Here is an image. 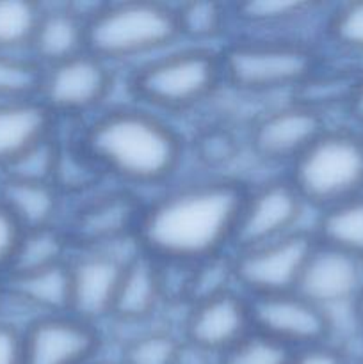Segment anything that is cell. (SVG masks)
<instances>
[{"mask_svg": "<svg viewBox=\"0 0 363 364\" xmlns=\"http://www.w3.org/2000/svg\"><path fill=\"white\" fill-rule=\"evenodd\" d=\"M21 235H23V230L20 228V224L0 203V279L9 272Z\"/></svg>", "mask_w": 363, "mask_h": 364, "instance_id": "4dcf8cb0", "label": "cell"}, {"mask_svg": "<svg viewBox=\"0 0 363 364\" xmlns=\"http://www.w3.org/2000/svg\"><path fill=\"white\" fill-rule=\"evenodd\" d=\"M41 66L28 55L0 52V102L36 96Z\"/></svg>", "mask_w": 363, "mask_h": 364, "instance_id": "4316f807", "label": "cell"}, {"mask_svg": "<svg viewBox=\"0 0 363 364\" xmlns=\"http://www.w3.org/2000/svg\"><path fill=\"white\" fill-rule=\"evenodd\" d=\"M305 206L288 178L265 181L253 191L246 188L233 245L241 251L294 233Z\"/></svg>", "mask_w": 363, "mask_h": 364, "instance_id": "30bf717a", "label": "cell"}, {"mask_svg": "<svg viewBox=\"0 0 363 364\" xmlns=\"http://www.w3.org/2000/svg\"><path fill=\"white\" fill-rule=\"evenodd\" d=\"M0 364H21V329L0 316Z\"/></svg>", "mask_w": 363, "mask_h": 364, "instance_id": "d6a6232c", "label": "cell"}, {"mask_svg": "<svg viewBox=\"0 0 363 364\" xmlns=\"http://www.w3.org/2000/svg\"><path fill=\"white\" fill-rule=\"evenodd\" d=\"M317 4L312 2H248L233 7V16L242 23L255 27H273V25H287L310 16Z\"/></svg>", "mask_w": 363, "mask_h": 364, "instance_id": "83f0119b", "label": "cell"}, {"mask_svg": "<svg viewBox=\"0 0 363 364\" xmlns=\"http://www.w3.org/2000/svg\"><path fill=\"white\" fill-rule=\"evenodd\" d=\"M354 304V313H356V320H358L359 327L363 329V288L359 290L358 297H356V301L352 302Z\"/></svg>", "mask_w": 363, "mask_h": 364, "instance_id": "e575fe53", "label": "cell"}, {"mask_svg": "<svg viewBox=\"0 0 363 364\" xmlns=\"http://www.w3.org/2000/svg\"><path fill=\"white\" fill-rule=\"evenodd\" d=\"M41 11V4L0 0V52L28 55Z\"/></svg>", "mask_w": 363, "mask_h": 364, "instance_id": "cb8c5ba5", "label": "cell"}, {"mask_svg": "<svg viewBox=\"0 0 363 364\" xmlns=\"http://www.w3.org/2000/svg\"><path fill=\"white\" fill-rule=\"evenodd\" d=\"M253 333L249 299L231 288L192 302L185 341L205 354L224 355Z\"/></svg>", "mask_w": 363, "mask_h": 364, "instance_id": "7c38bea8", "label": "cell"}, {"mask_svg": "<svg viewBox=\"0 0 363 364\" xmlns=\"http://www.w3.org/2000/svg\"><path fill=\"white\" fill-rule=\"evenodd\" d=\"M88 364H121V363H107V361H96V359H93V361H89Z\"/></svg>", "mask_w": 363, "mask_h": 364, "instance_id": "8d00e7d4", "label": "cell"}, {"mask_svg": "<svg viewBox=\"0 0 363 364\" xmlns=\"http://www.w3.org/2000/svg\"><path fill=\"white\" fill-rule=\"evenodd\" d=\"M246 188L228 178L194 181L144 205L135 244L159 263L198 265L233 245Z\"/></svg>", "mask_w": 363, "mask_h": 364, "instance_id": "6da1fadb", "label": "cell"}, {"mask_svg": "<svg viewBox=\"0 0 363 364\" xmlns=\"http://www.w3.org/2000/svg\"><path fill=\"white\" fill-rule=\"evenodd\" d=\"M287 364H347L344 350L331 343L294 350Z\"/></svg>", "mask_w": 363, "mask_h": 364, "instance_id": "1f68e13d", "label": "cell"}, {"mask_svg": "<svg viewBox=\"0 0 363 364\" xmlns=\"http://www.w3.org/2000/svg\"><path fill=\"white\" fill-rule=\"evenodd\" d=\"M313 237L319 244L363 259V194L324 208Z\"/></svg>", "mask_w": 363, "mask_h": 364, "instance_id": "7402d4cb", "label": "cell"}, {"mask_svg": "<svg viewBox=\"0 0 363 364\" xmlns=\"http://www.w3.org/2000/svg\"><path fill=\"white\" fill-rule=\"evenodd\" d=\"M184 345L167 331H149L128 341L121 364H180Z\"/></svg>", "mask_w": 363, "mask_h": 364, "instance_id": "484cf974", "label": "cell"}, {"mask_svg": "<svg viewBox=\"0 0 363 364\" xmlns=\"http://www.w3.org/2000/svg\"><path fill=\"white\" fill-rule=\"evenodd\" d=\"M290 354L288 348L251 333L221 358L223 364H287Z\"/></svg>", "mask_w": 363, "mask_h": 364, "instance_id": "f546056e", "label": "cell"}, {"mask_svg": "<svg viewBox=\"0 0 363 364\" xmlns=\"http://www.w3.org/2000/svg\"><path fill=\"white\" fill-rule=\"evenodd\" d=\"M363 288V259L317 242L295 291L330 311L354 302Z\"/></svg>", "mask_w": 363, "mask_h": 364, "instance_id": "2e32d148", "label": "cell"}, {"mask_svg": "<svg viewBox=\"0 0 363 364\" xmlns=\"http://www.w3.org/2000/svg\"><path fill=\"white\" fill-rule=\"evenodd\" d=\"M248 299L255 334L292 352L330 343L333 331L330 311L295 290Z\"/></svg>", "mask_w": 363, "mask_h": 364, "instance_id": "ba28073f", "label": "cell"}, {"mask_svg": "<svg viewBox=\"0 0 363 364\" xmlns=\"http://www.w3.org/2000/svg\"><path fill=\"white\" fill-rule=\"evenodd\" d=\"M223 82L221 53L196 45L146 60L132 75L130 91L157 110L185 112L212 98Z\"/></svg>", "mask_w": 363, "mask_h": 364, "instance_id": "277c9868", "label": "cell"}, {"mask_svg": "<svg viewBox=\"0 0 363 364\" xmlns=\"http://www.w3.org/2000/svg\"><path fill=\"white\" fill-rule=\"evenodd\" d=\"M224 82L244 92L305 87L317 73L319 53L301 39H241L221 52Z\"/></svg>", "mask_w": 363, "mask_h": 364, "instance_id": "8992f818", "label": "cell"}, {"mask_svg": "<svg viewBox=\"0 0 363 364\" xmlns=\"http://www.w3.org/2000/svg\"><path fill=\"white\" fill-rule=\"evenodd\" d=\"M112 85L110 64L91 52H84L41 68L36 98L41 100L56 117L77 116L98 109L109 98Z\"/></svg>", "mask_w": 363, "mask_h": 364, "instance_id": "9c48e42d", "label": "cell"}, {"mask_svg": "<svg viewBox=\"0 0 363 364\" xmlns=\"http://www.w3.org/2000/svg\"><path fill=\"white\" fill-rule=\"evenodd\" d=\"M56 116L36 96L0 102V173L53 139Z\"/></svg>", "mask_w": 363, "mask_h": 364, "instance_id": "e0dca14e", "label": "cell"}, {"mask_svg": "<svg viewBox=\"0 0 363 364\" xmlns=\"http://www.w3.org/2000/svg\"><path fill=\"white\" fill-rule=\"evenodd\" d=\"M178 38L177 7L169 4L114 2L85 14L88 52L109 64L155 53Z\"/></svg>", "mask_w": 363, "mask_h": 364, "instance_id": "3957f363", "label": "cell"}, {"mask_svg": "<svg viewBox=\"0 0 363 364\" xmlns=\"http://www.w3.org/2000/svg\"><path fill=\"white\" fill-rule=\"evenodd\" d=\"M71 240L66 230L56 226L39 228V230L23 231L14 252L9 274H23L32 270H41L46 267L59 265L68 262L66 256L70 251ZM4 276V277H6Z\"/></svg>", "mask_w": 363, "mask_h": 364, "instance_id": "603a6c76", "label": "cell"}, {"mask_svg": "<svg viewBox=\"0 0 363 364\" xmlns=\"http://www.w3.org/2000/svg\"><path fill=\"white\" fill-rule=\"evenodd\" d=\"M88 52L85 14L70 6L43 7L28 57L41 68Z\"/></svg>", "mask_w": 363, "mask_h": 364, "instance_id": "d6986e66", "label": "cell"}, {"mask_svg": "<svg viewBox=\"0 0 363 364\" xmlns=\"http://www.w3.org/2000/svg\"><path fill=\"white\" fill-rule=\"evenodd\" d=\"M174 7L182 38L194 39L201 46L203 41H212L223 36L233 16L228 7L219 2H187Z\"/></svg>", "mask_w": 363, "mask_h": 364, "instance_id": "d4e9b609", "label": "cell"}, {"mask_svg": "<svg viewBox=\"0 0 363 364\" xmlns=\"http://www.w3.org/2000/svg\"><path fill=\"white\" fill-rule=\"evenodd\" d=\"M144 205L127 191L96 196L75 212L66 230L71 244L80 249H107L125 237H134Z\"/></svg>", "mask_w": 363, "mask_h": 364, "instance_id": "9a60e30c", "label": "cell"}, {"mask_svg": "<svg viewBox=\"0 0 363 364\" xmlns=\"http://www.w3.org/2000/svg\"><path fill=\"white\" fill-rule=\"evenodd\" d=\"M315 244L313 233L298 230L273 242L241 249L231 258L233 281L249 297L295 290Z\"/></svg>", "mask_w": 363, "mask_h": 364, "instance_id": "52a82bcc", "label": "cell"}, {"mask_svg": "<svg viewBox=\"0 0 363 364\" xmlns=\"http://www.w3.org/2000/svg\"><path fill=\"white\" fill-rule=\"evenodd\" d=\"M0 203L23 231L56 226L60 191L52 181L0 176Z\"/></svg>", "mask_w": 363, "mask_h": 364, "instance_id": "44dd1931", "label": "cell"}, {"mask_svg": "<svg viewBox=\"0 0 363 364\" xmlns=\"http://www.w3.org/2000/svg\"><path fill=\"white\" fill-rule=\"evenodd\" d=\"M358 364H363V361H362V363H358Z\"/></svg>", "mask_w": 363, "mask_h": 364, "instance_id": "74e56055", "label": "cell"}, {"mask_svg": "<svg viewBox=\"0 0 363 364\" xmlns=\"http://www.w3.org/2000/svg\"><path fill=\"white\" fill-rule=\"evenodd\" d=\"M347 103L351 116L363 124V75L354 82V87H352L351 95H349Z\"/></svg>", "mask_w": 363, "mask_h": 364, "instance_id": "836d02e7", "label": "cell"}, {"mask_svg": "<svg viewBox=\"0 0 363 364\" xmlns=\"http://www.w3.org/2000/svg\"><path fill=\"white\" fill-rule=\"evenodd\" d=\"M288 180L320 210L363 194V134L326 128L290 164Z\"/></svg>", "mask_w": 363, "mask_h": 364, "instance_id": "5b68a950", "label": "cell"}, {"mask_svg": "<svg viewBox=\"0 0 363 364\" xmlns=\"http://www.w3.org/2000/svg\"><path fill=\"white\" fill-rule=\"evenodd\" d=\"M326 128L322 110L299 100L269 110L253 124V151L265 162L292 164Z\"/></svg>", "mask_w": 363, "mask_h": 364, "instance_id": "4fadbf2b", "label": "cell"}, {"mask_svg": "<svg viewBox=\"0 0 363 364\" xmlns=\"http://www.w3.org/2000/svg\"><path fill=\"white\" fill-rule=\"evenodd\" d=\"M100 343L95 323L71 313L38 315L21 329V364H88Z\"/></svg>", "mask_w": 363, "mask_h": 364, "instance_id": "8fae6325", "label": "cell"}, {"mask_svg": "<svg viewBox=\"0 0 363 364\" xmlns=\"http://www.w3.org/2000/svg\"><path fill=\"white\" fill-rule=\"evenodd\" d=\"M327 36L340 48L363 53V0L338 6L327 20Z\"/></svg>", "mask_w": 363, "mask_h": 364, "instance_id": "f1b7e54d", "label": "cell"}, {"mask_svg": "<svg viewBox=\"0 0 363 364\" xmlns=\"http://www.w3.org/2000/svg\"><path fill=\"white\" fill-rule=\"evenodd\" d=\"M78 142L100 173L139 187L169 180L184 156L180 134L166 119L139 107L100 114Z\"/></svg>", "mask_w": 363, "mask_h": 364, "instance_id": "7a4b0ae2", "label": "cell"}, {"mask_svg": "<svg viewBox=\"0 0 363 364\" xmlns=\"http://www.w3.org/2000/svg\"><path fill=\"white\" fill-rule=\"evenodd\" d=\"M4 302H6V297H4V284H2V279H0V309H2Z\"/></svg>", "mask_w": 363, "mask_h": 364, "instance_id": "d590c367", "label": "cell"}, {"mask_svg": "<svg viewBox=\"0 0 363 364\" xmlns=\"http://www.w3.org/2000/svg\"><path fill=\"white\" fill-rule=\"evenodd\" d=\"M164 276L160 263L137 249L125 263L112 316L121 322H144L162 302Z\"/></svg>", "mask_w": 363, "mask_h": 364, "instance_id": "ac0fdd59", "label": "cell"}, {"mask_svg": "<svg viewBox=\"0 0 363 364\" xmlns=\"http://www.w3.org/2000/svg\"><path fill=\"white\" fill-rule=\"evenodd\" d=\"M127 259L116 256L110 249H84L77 258L70 259L71 315L95 326L100 320L112 316Z\"/></svg>", "mask_w": 363, "mask_h": 364, "instance_id": "5bb4252c", "label": "cell"}, {"mask_svg": "<svg viewBox=\"0 0 363 364\" xmlns=\"http://www.w3.org/2000/svg\"><path fill=\"white\" fill-rule=\"evenodd\" d=\"M4 297L36 309L41 315L70 313V267L68 262L23 274L2 277Z\"/></svg>", "mask_w": 363, "mask_h": 364, "instance_id": "ffe728a7", "label": "cell"}]
</instances>
